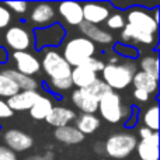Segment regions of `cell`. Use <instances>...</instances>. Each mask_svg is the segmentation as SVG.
<instances>
[{
  "label": "cell",
  "instance_id": "484cf974",
  "mask_svg": "<svg viewBox=\"0 0 160 160\" xmlns=\"http://www.w3.org/2000/svg\"><path fill=\"white\" fill-rule=\"evenodd\" d=\"M18 91V86L13 82L4 72H0V97L3 98H10V97L16 96Z\"/></svg>",
  "mask_w": 160,
  "mask_h": 160
},
{
  "label": "cell",
  "instance_id": "836d02e7",
  "mask_svg": "<svg viewBox=\"0 0 160 160\" xmlns=\"http://www.w3.org/2000/svg\"><path fill=\"white\" fill-rule=\"evenodd\" d=\"M11 22V13L4 4H0V28L8 27Z\"/></svg>",
  "mask_w": 160,
  "mask_h": 160
},
{
  "label": "cell",
  "instance_id": "277c9868",
  "mask_svg": "<svg viewBox=\"0 0 160 160\" xmlns=\"http://www.w3.org/2000/svg\"><path fill=\"white\" fill-rule=\"evenodd\" d=\"M136 136L132 133H114L107 139L104 150L110 158L115 160H122L131 156L136 148Z\"/></svg>",
  "mask_w": 160,
  "mask_h": 160
},
{
  "label": "cell",
  "instance_id": "30bf717a",
  "mask_svg": "<svg viewBox=\"0 0 160 160\" xmlns=\"http://www.w3.org/2000/svg\"><path fill=\"white\" fill-rule=\"evenodd\" d=\"M56 17V10L51 3H38L34 4L30 14V20L38 28H45L52 25Z\"/></svg>",
  "mask_w": 160,
  "mask_h": 160
},
{
  "label": "cell",
  "instance_id": "60d3db41",
  "mask_svg": "<svg viewBox=\"0 0 160 160\" xmlns=\"http://www.w3.org/2000/svg\"><path fill=\"white\" fill-rule=\"evenodd\" d=\"M7 61V53L4 49H0V62H6Z\"/></svg>",
  "mask_w": 160,
  "mask_h": 160
},
{
  "label": "cell",
  "instance_id": "7c38bea8",
  "mask_svg": "<svg viewBox=\"0 0 160 160\" xmlns=\"http://www.w3.org/2000/svg\"><path fill=\"white\" fill-rule=\"evenodd\" d=\"M72 102L83 114H94L98 110V98L87 88H78L72 93Z\"/></svg>",
  "mask_w": 160,
  "mask_h": 160
},
{
  "label": "cell",
  "instance_id": "7402d4cb",
  "mask_svg": "<svg viewBox=\"0 0 160 160\" xmlns=\"http://www.w3.org/2000/svg\"><path fill=\"white\" fill-rule=\"evenodd\" d=\"M132 84L135 86V88H138V90H143L146 91L148 94H155L156 91H158V80L153 79L152 76L146 75V73H143L141 70V72H135V75H133L132 78Z\"/></svg>",
  "mask_w": 160,
  "mask_h": 160
},
{
  "label": "cell",
  "instance_id": "d6a6232c",
  "mask_svg": "<svg viewBox=\"0 0 160 160\" xmlns=\"http://www.w3.org/2000/svg\"><path fill=\"white\" fill-rule=\"evenodd\" d=\"M6 7L8 8V11H14V13H18V14H22L27 11L28 8V3L25 2H7V3H3Z\"/></svg>",
  "mask_w": 160,
  "mask_h": 160
},
{
  "label": "cell",
  "instance_id": "4316f807",
  "mask_svg": "<svg viewBox=\"0 0 160 160\" xmlns=\"http://www.w3.org/2000/svg\"><path fill=\"white\" fill-rule=\"evenodd\" d=\"M143 124H145V128L150 129L152 132H158V129H159V107L158 105H153V107L146 110V112L143 115Z\"/></svg>",
  "mask_w": 160,
  "mask_h": 160
},
{
  "label": "cell",
  "instance_id": "5bb4252c",
  "mask_svg": "<svg viewBox=\"0 0 160 160\" xmlns=\"http://www.w3.org/2000/svg\"><path fill=\"white\" fill-rule=\"evenodd\" d=\"M135 149L141 160H159V133L153 132L149 138L141 139Z\"/></svg>",
  "mask_w": 160,
  "mask_h": 160
},
{
  "label": "cell",
  "instance_id": "8fae6325",
  "mask_svg": "<svg viewBox=\"0 0 160 160\" xmlns=\"http://www.w3.org/2000/svg\"><path fill=\"white\" fill-rule=\"evenodd\" d=\"M83 21L93 25L105 22L110 17V8L104 3H84L82 6Z\"/></svg>",
  "mask_w": 160,
  "mask_h": 160
},
{
  "label": "cell",
  "instance_id": "4fadbf2b",
  "mask_svg": "<svg viewBox=\"0 0 160 160\" xmlns=\"http://www.w3.org/2000/svg\"><path fill=\"white\" fill-rule=\"evenodd\" d=\"M13 59L16 62L17 72L22 73L25 76L31 78L32 75H37L41 70V62L28 52H14Z\"/></svg>",
  "mask_w": 160,
  "mask_h": 160
},
{
  "label": "cell",
  "instance_id": "8992f818",
  "mask_svg": "<svg viewBox=\"0 0 160 160\" xmlns=\"http://www.w3.org/2000/svg\"><path fill=\"white\" fill-rule=\"evenodd\" d=\"M4 41L14 52H27V49L32 45V35L27 28L21 25H13L6 31Z\"/></svg>",
  "mask_w": 160,
  "mask_h": 160
},
{
  "label": "cell",
  "instance_id": "4dcf8cb0",
  "mask_svg": "<svg viewBox=\"0 0 160 160\" xmlns=\"http://www.w3.org/2000/svg\"><path fill=\"white\" fill-rule=\"evenodd\" d=\"M107 27L111 28V30H119V28H124L125 27V18L121 13H115L112 16H110L107 18Z\"/></svg>",
  "mask_w": 160,
  "mask_h": 160
},
{
  "label": "cell",
  "instance_id": "ffe728a7",
  "mask_svg": "<svg viewBox=\"0 0 160 160\" xmlns=\"http://www.w3.org/2000/svg\"><path fill=\"white\" fill-rule=\"evenodd\" d=\"M121 38L125 42L133 41V42H139V44H145V45H150L155 42V35L143 32V31H139L129 24H125V27L122 28Z\"/></svg>",
  "mask_w": 160,
  "mask_h": 160
},
{
  "label": "cell",
  "instance_id": "603a6c76",
  "mask_svg": "<svg viewBox=\"0 0 160 160\" xmlns=\"http://www.w3.org/2000/svg\"><path fill=\"white\" fill-rule=\"evenodd\" d=\"M100 128V119L94 114H80L76 119V129L83 135H90Z\"/></svg>",
  "mask_w": 160,
  "mask_h": 160
},
{
  "label": "cell",
  "instance_id": "cb8c5ba5",
  "mask_svg": "<svg viewBox=\"0 0 160 160\" xmlns=\"http://www.w3.org/2000/svg\"><path fill=\"white\" fill-rule=\"evenodd\" d=\"M4 73L18 86V88L21 91H32V90H37V87H38V82L35 79L22 75V73L17 72L14 69H7L4 70Z\"/></svg>",
  "mask_w": 160,
  "mask_h": 160
},
{
  "label": "cell",
  "instance_id": "3957f363",
  "mask_svg": "<svg viewBox=\"0 0 160 160\" xmlns=\"http://www.w3.org/2000/svg\"><path fill=\"white\" fill-rule=\"evenodd\" d=\"M98 111L100 115L110 124H118L129 117V108L122 105L121 97L115 91H111L98 100Z\"/></svg>",
  "mask_w": 160,
  "mask_h": 160
},
{
  "label": "cell",
  "instance_id": "e575fe53",
  "mask_svg": "<svg viewBox=\"0 0 160 160\" xmlns=\"http://www.w3.org/2000/svg\"><path fill=\"white\" fill-rule=\"evenodd\" d=\"M13 111H11V108L8 107L7 101H4V100L0 98V119H6V118H10V117H13Z\"/></svg>",
  "mask_w": 160,
  "mask_h": 160
},
{
  "label": "cell",
  "instance_id": "52a82bcc",
  "mask_svg": "<svg viewBox=\"0 0 160 160\" xmlns=\"http://www.w3.org/2000/svg\"><path fill=\"white\" fill-rule=\"evenodd\" d=\"M127 21H128L127 24L132 25L133 28H136L139 31L152 34V35H155L158 32V22L143 8H132V10H129V13L127 16Z\"/></svg>",
  "mask_w": 160,
  "mask_h": 160
},
{
  "label": "cell",
  "instance_id": "74e56055",
  "mask_svg": "<svg viewBox=\"0 0 160 160\" xmlns=\"http://www.w3.org/2000/svg\"><path fill=\"white\" fill-rule=\"evenodd\" d=\"M133 97H135L138 101H141V102H145V101H148L149 100V94L146 93V91H143V90H138V88H135L133 90Z\"/></svg>",
  "mask_w": 160,
  "mask_h": 160
},
{
  "label": "cell",
  "instance_id": "ab89813d",
  "mask_svg": "<svg viewBox=\"0 0 160 160\" xmlns=\"http://www.w3.org/2000/svg\"><path fill=\"white\" fill-rule=\"evenodd\" d=\"M152 131L150 129H148V128H141V129H139V136H141L142 139H146V138H149V136H152Z\"/></svg>",
  "mask_w": 160,
  "mask_h": 160
},
{
  "label": "cell",
  "instance_id": "83f0119b",
  "mask_svg": "<svg viewBox=\"0 0 160 160\" xmlns=\"http://www.w3.org/2000/svg\"><path fill=\"white\" fill-rule=\"evenodd\" d=\"M142 72L159 80V59L156 56H146L141 61Z\"/></svg>",
  "mask_w": 160,
  "mask_h": 160
},
{
  "label": "cell",
  "instance_id": "7a4b0ae2",
  "mask_svg": "<svg viewBox=\"0 0 160 160\" xmlns=\"http://www.w3.org/2000/svg\"><path fill=\"white\" fill-rule=\"evenodd\" d=\"M96 53V45L84 37H76L66 42L63 48V58L70 68L82 66L87 59L93 58Z\"/></svg>",
  "mask_w": 160,
  "mask_h": 160
},
{
  "label": "cell",
  "instance_id": "e0dca14e",
  "mask_svg": "<svg viewBox=\"0 0 160 160\" xmlns=\"http://www.w3.org/2000/svg\"><path fill=\"white\" fill-rule=\"evenodd\" d=\"M79 28H80V31H82V34L84 35V38H87L88 41H91L93 44L97 42V44H101V45H107L114 41L112 35H111L108 31L100 28L98 25H93V24H88V22L83 21L82 24L79 25Z\"/></svg>",
  "mask_w": 160,
  "mask_h": 160
},
{
  "label": "cell",
  "instance_id": "f35d334b",
  "mask_svg": "<svg viewBox=\"0 0 160 160\" xmlns=\"http://www.w3.org/2000/svg\"><path fill=\"white\" fill-rule=\"evenodd\" d=\"M24 160H53V153L47 152L44 156H30L28 159H24Z\"/></svg>",
  "mask_w": 160,
  "mask_h": 160
},
{
  "label": "cell",
  "instance_id": "8d00e7d4",
  "mask_svg": "<svg viewBox=\"0 0 160 160\" xmlns=\"http://www.w3.org/2000/svg\"><path fill=\"white\" fill-rule=\"evenodd\" d=\"M118 51L122 53H125L127 56H131V58H135L136 53H139L136 49H133V48H131V47H127V45H119Z\"/></svg>",
  "mask_w": 160,
  "mask_h": 160
},
{
  "label": "cell",
  "instance_id": "d590c367",
  "mask_svg": "<svg viewBox=\"0 0 160 160\" xmlns=\"http://www.w3.org/2000/svg\"><path fill=\"white\" fill-rule=\"evenodd\" d=\"M0 160H17V156L13 150L0 145Z\"/></svg>",
  "mask_w": 160,
  "mask_h": 160
},
{
  "label": "cell",
  "instance_id": "d6986e66",
  "mask_svg": "<svg viewBox=\"0 0 160 160\" xmlns=\"http://www.w3.org/2000/svg\"><path fill=\"white\" fill-rule=\"evenodd\" d=\"M97 79H98L97 73L91 72V70L86 69V68L83 66L72 68L70 80H72V84L76 86L78 88H88Z\"/></svg>",
  "mask_w": 160,
  "mask_h": 160
},
{
  "label": "cell",
  "instance_id": "f1b7e54d",
  "mask_svg": "<svg viewBox=\"0 0 160 160\" xmlns=\"http://www.w3.org/2000/svg\"><path fill=\"white\" fill-rule=\"evenodd\" d=\"M87 90L90 91L94 97H97L98 100L101 98V97H104L105 94H108V93H111V91H112L104 82H102V80H100V79H97L96 82H94L93 84L87 88Z\"/></svg>",
  "mask_w": 160,
  "mask_h": 160
},
{
  "label": "cell",
  "instance_id": "5b68a950",
  "mask_svg": "<svg viewBox=\"0 0 160 160\" xmlns=\"http://www.w3.org/2000/svg\"><path fill=\"white\" fill-rule=\"evenodd\" d=\"M41 68L49 79H69L72 73L70 65L55 49H48L44 52Z\"/></svg>",
  "mask_w": 160,
  "mask_h": 160
},
{
  "label": "cell",
  "instance_id": "44dd1931",
  "mask_svg": "<svg viewBox=\"0 0 160 160\" xmlns=\"http://www.w3.org/2000/svg\"><path fill=\"white\" fill-rule=\"evenodd\" d=\"M55 138L58 139L59 142L66 145H78L80 142L84 141V135L80 133L76 127H70V125H66V127L62 128H56L55 131Z\"/></svg>",
  "mask_w": 160,
  "mask_h": 160
},
{
  "label": "cell",
  "instance_id": "f546056e",
  "mask_svg": "<svg viewBox=\"0 0 160 160\" xmlns=\"http://www.w3.org/2000/svg\"><path fill=\"white\" fill-rule=\"evenodd\" d=\"M72 80L69 79H49V87L53 91H68L72 88Z\"/></svg>",
  "mask_w": 160,
  "mask_h": 160
},
{
  "label": "cell",
  "instance_id": "9a60e30c",
  "mask_svg": "<svg viewBox=\"0 0 160 160\" xmlns=\"http://www.w3.org/2000/svg\"><path fill=\"white\" fill-rule=\"evenodd\" d=\"M41 94L37 90L32 91H18L16 96L10 97L7 100L8 107L11 108V111H30V108L34 105V102L38 100V97Z\"/></svg>",
  "mask_w": 160,
  "mask_h": 160
},
{
  "label": "cell",
  "instance_id": "ac0fdd59",
  "mask_svg": "<svg viewBox=\"0 0 160 160\" xmlns=\"http://www.w3.org/2000/svg\"><path fill=\"white\" fill-rule=\"evenodd\" d=\"M73 119H76L75 111L70 110V108L58 105V107H52V110H51L49 114L47 115L45 121L55 128H62V127L69 125Z\"/></svg>",
  "mask_w": 160,
  "mask_h": 160
},
{
  "label": "cell",
  "instance_id": "2e32d148",
  "mask_svg": "<svg viewBox=\"0 0 160 160\" xmlns=\"http://www.w3.org/2000/svg\"><path fill=\"white\" fill-rule=\"evenodd\" d=\"M58 11L69 25H78L79 27L83 22L82 4L78 2H62L58 6Z\"/></svg>",
  "mask_w": 160,
  "mask_h": 160
},
{
  "label": "cell",
  "instance_id": "d4e9b609",
  "mask_svg": "<svg viewBox=\"0 0 160 160\" xmlns=\"http://www.w3.org/2000/svg\"><path fill=\"white\" fill-rule=\"evenodd\" d=\"M52 107H53L52 98L41 94L38 97V100L34 102V105L30 108V115L34 119H45L47 115L49 114V111L52 110Z\"/></svg>",
  "mask_w": 160,
  "mask_h": 160
},
{
  "label": "cell",
  "instance_id": "ba28073f",
  "mask_svg": "<svg viewBox=\"0 0 160 160\" xmlns=\"http://www.w3.org/2000/svg\"><path fill=\"white\" fill-rule=\"evenodd\" d=\"M65 37V30L62 25L52 24L49 27L38 28L35 31V47L38 49L44 47H58Z\"/></svg>",
  "mask_w": 160,
  "mask_h": 160
},
{
  "label": "cell",
  "instance_id": "6da1fadb",
  "mask_svg": "<svg viewBox=\"0 0 160 160\" xmlns=\"http://www.w3.org/2000/svg\"><path fill=\"white\" fill-rule=\"evenodd\" d=\"M102 82L111 90H122L127 88L132 83L135 75V65L133 63H108L101 70Z\"/></svg>",
  "mask_w": 160,
  "mask_h": 160
},
{
  "label": "cell",
  "instance_id": "9c48e42d",
  "mask_svg": "<svg viewBox=\"0 0 160 160\" xmlns=\"http://www.w3.org/2000/svg\"><path fill=\"white\" fill-rule=\"evenodd\" d=\"M3 142H4V146L13 150L14 153L25 152L31 149L34 145V139L20 129H7L3 133Z\"/></svg>",
  "mask_w": 160,
  "mask_h": 160
},
{
  "label": "cell",
  "instance_id": "1f68e13d",
  "mask_svg": "<svg viewBox=\"0 0 160 160\" xmlns=\"http://www.w3.org/2000/svg\"><path fill=\"white\" fill-rule=\"evenodd\" d=\"M83 68H86V69H88V70H91V72H94V73H98V72H101L102 69H104V62L102 61H100V59H97V58H90V59H87V61L84 62V63L82 65Z\"/></svg>",
  "mask_w": 160,
  "mask_h": 160
}]
</instances>
